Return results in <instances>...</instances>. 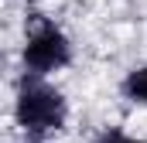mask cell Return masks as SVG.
I'll list each match as a JSON object with an SVG mask.
<instances>
[{
    "instance_id": "obj_1",
    "label": "cell",
    "mask_w": 147,
    "mask_h": 143,
    "mask_svg": "<svg viewBox=\"0 0 147 143\" xmlns=\"http://www.w3.org/2000/svg\"><path fill=\"white\" fill-rule=\"evenodd\" d=\"M14 119L28 136H48V133L65 126L69 99L48 78L24 75L21 85H17V99H14Z\"/></svg>"
},
{
    "instance_id": "obj_2",
    "label": "cell",
    "mask_w": 147,
    "mask_h": 143,
    "mask_svg": "<svg viewBox=\"0 0 147 143\" xmlns=\"http://www.w3.org/2000/svg\"><path fill=\"white\" fill-rule=\"evenodd\" d=\"M21 61H24V75L48 78L51 72L65 68V65L72 61V44H69V37L62 34L55 24L41 21L34 31L28 34V41H24Z\"/></svg>"
},
{
    "instance_id": "obj_4",
    "label": "cell",
    "mask_w": 147,
    "mask_h": 143,
    "mask_svg": "<svg viewBox=\"0 0 147 143\" xmlns=\"http://www.w3.org/2000/svg\"><path fill=\"white\" fill-rule=\"evenodd\" d=\"M103 143H147V140H140V136H127V133H106Z\"/></svg>"
},
{
    "instance_id": "obj_3",
    "label": "cell",
    "mask_w": 147,
    "mask_h": 143,
    "mask_svg": "<svg viewBox=\"0 0 147 143\" xmlns=\"http://www.w3.org/2000/svg\"><path fill=\"white\" fill-rule=\"evenodd\" d=\"M123 96L137 106H147V65H137V68L127 72L123 78Z\"/></svg>"
}]
</instances>
